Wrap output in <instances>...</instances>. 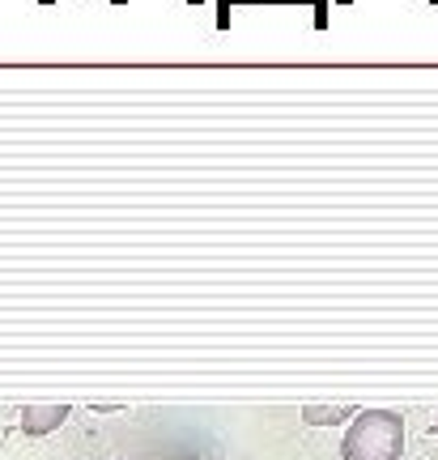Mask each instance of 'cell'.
I'll list each match as a JSON object with an SVG mask.
<instances>
[{"mask_svg":"<svg viewBox=\"0 0 438 460\" xmlns=\"http://www.w3.org/2000/svg\"><path fill=\"white\" fill-rule=\"evenodd\" d=\"M434 430H438V418H434Z\"/></svg>","mask_w":438,"mask_h":460,"instance_id":"cell-4","label":"cell"},{"mask_svg":"<svg viewBox=\"0 0 438 460\" xmlns=\"http://www.w3.org/2000/svg\"><path fill=\"white\" fill-rule=\"evenodd\" d=\"M68 418V410L65 405H31V410L22 413V427H26V435H43V430H56L60 422Z\"/></svg>","mask_w":438,"mask_h":460,"instance_id":"cell-2","label":"cell"},{"mask_svg":"<svg viewBox=\"0 0 438 460\" xmlns=\"http://www.w3.org/2000/svg\"><path fill=\"white\" fill-rule=\"evenodd\" d=\"M405 452V418L391 410H357L345 435V460H400Z\"/></svg>","mask_w":438,"mask_h":460,"instance_id":"cell-1","label":"cell"},{"mask_svg":"<svg viewBox=\"0 0 438 460\" xmlns=\"http://www.w3.org/2000/svg\"><path fill=\"white\" fill-rule=\"evenodd\" d=\"M354 405H332V410H324V405H307L302 410V422L307 427H337V422H345V418H354Z\"/></svg>","mask_w":438,"mask_h":460,"instance_id":"cell-3","label":"cell"}]
</instances>
